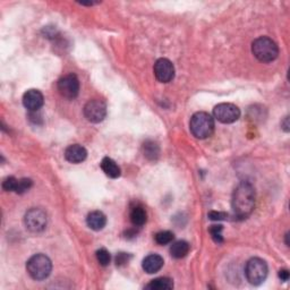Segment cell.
<instances>
[{
	"label": "cell",
	"instance_id": "13",
	"mask_svg": "<svg viewBox=\"0 0 290 290\" xmlns=\"http://www.w3.org/2000/svg\"><path fill=\"white\" fill-rule=\"evenodd\" d=\"M163 263L164 261L160 255L150 254L143 260L142 268L145 272L148 273V275H153V273H156L162 269Z\"/></svg>",
	"mask_w": 290,
	"mask_h": 290
},
{
	"label": "cell",
	"instance_id": "24",
	"mask_svg": "<svg viewBox=\"0 0 290 290\" xmlns=\"http://www.w3.org/2000/svg\"><path fill=\"white\" fill-rule=\"evenodd\" d=\"M18 179H16L15 177H7L2 183V188L6 190V192H15L16 186H17Z\"/></svg>",
	"mask_w": 290,
	"mask_h": 290
},
{
	"label": "cell",
	"instance_id": "4",
	"mask_svg": "<svg viewBox=\"0 0 290 290\" xmlns=\"http://www.w3.org/2000/svg\"><path fill=\"white\" fill-rule=\"evenodd\" d=\"M26 270L32 279L36 281L44 280L50 276L52 263L47 255L35 254L27 261Z\"/></svg>",
	"mask_w": 290,
	"mask_h": 290
},
{
	"label": "cell",
	"instance_id": "11",
	"mask_svg": "<svg viewBox=\"0 0 290 290\" xmlns=\"http://www.w3.org/2000/svg\"><path fill=\"white\" fill-rule=\"evenodd\" d=\"M44 98L39 90H28L23 95V105L30 111H38L43 106Z\"/></svg>",
	"mask_w": 290,
	"mask_h": 290
},
{
	"label": "cell",
	"instance_id": "14",
	"mask_svg": "<svg viewBox=\"0 0 290 290\" xmlns=\"http://www.w3.org/2000/svg\"><path fill=\"white\" fill-rule=\"evenodd\" d=\"M86 223L92 230H102L107 225V217L101 211H93V212L89 213L88 218H86Z\"/></svg>",
	"mask_w": 290,
	"mask_h": 290
},
{
	"label": "cell",
	"instance_id": "2",
	"mask_svg": "<svg viewBox=\"0 0 290 290\" xmlns=\"http://www.w3.org/2000/svg\"><path fill=\"white\" fill-rule=\"evenodd\" d=\"M252 52L256 59L262 63H271L279 55V48L272 39L268 36H260L252 43Z\"/></svg>",
	"mask_w": 290,
	"mask_h": 290
},
{
	"label": "cell",
	"instance_id": "20",
	"mask_svg": "<svg viewBox=\"0 0 290 290\" xmlns=\"http://www.w3.org/2000/svg\"><path fill=\"white\" fill-rule=\"evenodd\" d=\"M155 242L159 244V245H167V244H170L172 243V240L175 239V235H173L171 231H168V230H163V231H160L155 235Z\"/></svg>",
	"mask_w": 290,
	"mask_h": 290
},
{
	"label": "cell",
	"instance_id": "26",
	"mask_svg": "<svg viewBox=\"0 0 290 290\" xmlns=\"http://www.w3.org/2000/svg\"><path fill=\"white\" fill-rule=\"evenodd\" d=\"M128 258H130V255L125 254V253H120V254L117 255V258H116V263H117V265L125 264L128 262Z\"/></svg>",
	"mask_w": 290,
	"mask_h": 290
},
{
	"label": "cell",
	"instance_id": "6",
	"mask_svg": "<svg viewBox=\"0 0 290 290\" xmlns=\"http://www.w3.org/2000/svg\"><path fill=\"white\" fill-rule=\"evenodd\" d=\"M48 222L47 214H45L44 211L42 209L38 208H33L30 209L25 213V217H24V223H25V227L27 228L31 233H41L45 229Z\"/></svg>",
	"mask_w": 290,
	"mask_h": 290
},
{
	"label": "cell",
	"instance_id": "8",
	"mask_svg": "<svg viewBox=\"0 0 290 290\" xmlns=\"http://www.w3.org/2000/svg\"><path fill=\"white\" fill-rule=\"evenodd\" d=\"M58 91L61 94V97H64L68 100H74L78 93H80V81L76 75L74 74H68L65 75L58 81Z\"/></svg>",
	"mask_w": 290,
	"mask_h": 290
},
{
	"label": "cell",
	"instance_id": "23",
	"mask_svg": "<svg viewBox=\"0 0 290 290\" xmlns=\"http://www.w3.org/2000/svg\"><path fill=\"white\" fill-rule=\"evenodd\" d=\"M222 230L223 227L221 225H214L210 227V234L212 236V239L215 243L221 244L223 242V237H222Z\"/></svg>",
	"mask_w": 290,
	"mask_h": 290
},
{
	"label": "cell",
	"instance_id": "10",
	"mask_svg": "<svg viewBox=\"0 0 290 290\" xmlns=\"http://www.w3.org/2000/svg\"><path fill=\"white\" fill-rule=\"evenodd\" d=\"M154 75L161 83H169L175 77V67L167 58H160L154 64Z\"/></svg>",
	"mask_w": 290,
	"mask_h": 290
},
{
	"label": "cell",
	"instance_id": "16",
	"mask_svg": "<svg viewBox=\"0 0 290 290\" xmlns=\"http://www.w3.org/2000/svg\"><path fill=\"white\" fill-rule=\"evenodd\" d=\"M100 165L103 172H105L108 177L118 178L120 176V168L113 159L103 158Z\"/></svg>",
	"mask_w": 290,
	"mask_h": 290
},
{
	"label": "cell",
	"instance_id": "5",
	"mask_svg": "<svg viewBox=\"0 0 290 290\" xmlns=\"http://www.w3.org/2000/svg\"><path fill=\"white\" fill-rule=\"evenodd\" d=\"M245 276L248 283L259 286L264 283L268 277V265L260 258H253L248 261L245 268Z\"/></svg>",
	"mask_w": 290,
	"mask_h": 290
},
{
	"label": "cell",
	"instance_id": "1",
	"mask_svg": "<svg viewBox=\"0 0 290 290\" xmlns=\"http://www.w3.org/2000/svg\"><path fill=\"white\" fill-rule=\"evenodd\" d=\"M231 206L235 215L239 219H246L251 215L255 206V189L252 184L243 181L235 188Z\"/></svg>",
	"mask_w": 290,
	"mask_h": 290
},
{
	"label": "cell",
	"instance_id": "22",
	"mask_svg": "<svg viewBox=\"0 0 290 290\" xmlns=\"http://www.w3.org/2000/svg\"><path fill=\"white\" fill-rule=\"evenodd\" d=\"M97 260L102 267H107V265L110 264L111 261L110 253L106 248H100V250L97 251Z\"/></svg>",
	"mask_w": 290,
	"mask_h": 290
},
{
	"label": "cell",
	"instance_id": "27",
	"mask_svg": "<svg viewBox=\"0 0 290 290\" xmlns=\"http://www.w3.org/2000/svg\"><path fill=\"white\" fill-rule=\"evenodd\" d=\"M279 278L281 280L283 281H288V279H289V271L288 270H280L279 271Z\"/></svg>",
	"mask_w": 290,
	"mask_h": 290
},
{
	"label": "cell",
	"instance_id": "21",
	"mask_svg": "<svg viewBox=\"0 0 290 290\" xmlns=\"http://www.w3.org/2000/svg\"><path fill=\"white\" fill-rule=\"evenodd\" d=\"M32 185H33V181L31 179H28V178H22V179H18L15 193H17V194L26 193L27 190H30Z\"/></svg>",
	"mask_w": 290,
	"mask_h": 290
},
{
	"label": "cell",
	"instance_id": "12",
	"mask_svg": "<svg viewBox=\"0 0 290 290\" xmlns=\"http://www.w3.org/2000/svg\"><path fill=\"white\" fill-rule=\"evenodd\" d=\"M88 152L80 144H73L65 150V158L70 163H81L86 159Z\"/></svg>",
	"mask_w": 290,
	"mask_h": 290
},
{
	"label": "cell",
	"instance_id": "25",
	"mask_svg": "<svg viewBox=\"0 0 290 290\" xmlns=\"http://www.w3.org/2000/svg\"><path fill=\"white\" fill-rule=\"evenodd\" d=\"M209 218L213 221H221L226 220L228 218V214L226 212H218V211H211L209 213Z\"/></svg>",
	"mask_w": 290,
	"mask_h": 290
},
{
	"label": "cell",
	"instance_id": "17",
	"mask_svg": "<svg viewBox=\"0 0 290 290\" xmlns=\"http://www.w3.org/2000/svg\"><path fill=\"white\" fill-rule=\"evenodd\" d=\"M190 250L189 244L186 240H178L175 242L170 247V254L175 259H183L188 254Z\"/></svg>",
	"mask_w": 290,
	"mask_h": 290
},
{
	"label": "cell",
	"instance_id": "19",
	"mask_svg": "<svg viewBox=\"0 0 290 290\" xmlns=\"http://www.w3.org/2000/svg\"><path fill=\"white\" fill-rule=\"evenodd\" d=\"M144 155L146 158L154 160L159 155V146L152 141H147L144 143Z\"/></svg>",
	"mask_w": 290,
	"mask_h": 290
},
{
	"label": "cell",
	"instance_id": "18",
	"mask_svg": "<svg viewBox=\"0 0 290 290\" xmlns=\"http://www.w3.org/2000/svg\"><path fill=\"white\" fill-rule=\"evenodd\" d=\"M145 288L151 290H169L173 288V281L170 278H156V279H153L150 284L145 286Z\"/></svg>",
	"mask_w": 290,
	"mask_h": 290
},
{
	"label": "cell",
	"instance_id": "9",
	"mask_svg": "<svg viewBox=\"0 0 290 290\" xmlns=\"http://www.w3.org/2000/svg\"><path fill=\"white\" fill-rule=\"evenodd\" d=\"M84 116L91 123H101L107 116L106 103L99 99L90 100L84 107Z\"/></svg>",
	"mask_w": 290,
	"mask_h": 290
},
{
	"label": "cell",
	"instance_id": "7",
	"mask_svg": "<svg viewBox=\"0 0 290 290\" xmlns=\"http://www.w3.org/2000/svg\"><path fill=\"white\" fill-rule=\"evenodd\" d=\"M214 118L222 124H233L240 117V110L233 103H220L213 109Z\"/></svg>",
	"mask_w": 290,
	"mask_h": 290
},
{
	"label": "cell",
	"instance_id": "15",
	"mask_svg": "<svg viewBox=\"0 0 290 290\" xmlns=\"http://www.w3.org/2000/svg\"><path fill=\"white\" fill-rule=\"evenodd\" d=\"M147 214L146 211L141 205H136L131 210V221L134 227H142L146 223Z\"/></svg>",
	"mask_w": 290,
	"mask_h": 290
},
{
	"label": "cell",
	"instance_id": "28",
	"mask_svg": "<svg viewBox=\"0 0 290 290\" xmlns=\"http://www.w3.org/2000/svg\"><path fill=\"white\" fill-rule=\"evenodd\" d=\"M281 125H283V128L286 132H289V118L286 117L284 120V123L281 124Z\"/></svg>",
	"mask_w": 290,
	"mask_h": 290
},
{
	"label": "cell",
	"instance_id": "3",
	"mask_svg": "<svg viewBox=\"0 0 290 290\" xmlns=\"http://www.w3.org/2000/svg\"><path fill=\"white\" fill-rule=\"evenodd\" d=\"M189 130L196 139L204 140L210 138L214 132V120L212 116L204 111L194 114L189 122Z\"/></svg>",
	"mask_w": 290,
	"mask_h": 290
}]
</instances>
